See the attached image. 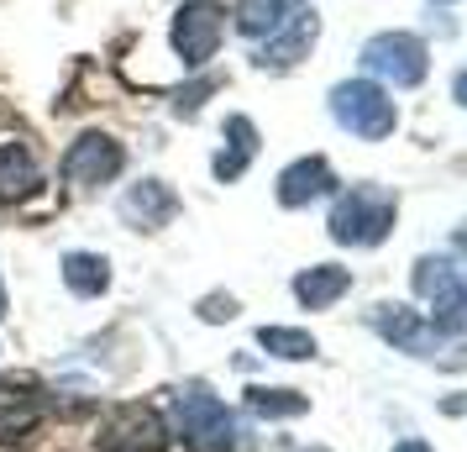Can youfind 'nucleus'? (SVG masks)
<instances>
[{
    "label": "nucleus",
    "instance_id": "f257e3e1",
    "mask_svg": "<svg viewBox=\"0 0 467 452\" xmlns=\"http://www.w3.org/2000/svg\"><path fill=\"white\" fill-rule=\"evenodd\" d=\"M389 226H394V194L379 184H352L331 205V237L347 247H373L389 237Z\"/></svg>",
    "mask_w": 467,
    "mask_h": 452
},
{
    "label": "nucleus",
    "instance_id": "f03ea898",
    "mask_svg": "<svg viewBox=\"0 0 467 452\" xmlns=\"http://www.w3.org/2000/svg\"><path fill=\"white\" fill-rule=\"evenodd\" d=\"M173 415H179V426H184L194 452H236V436H242V431H236L232 410L221 405L211 389L184 384L173 394Z\"/></svg>",
    "mask_w": 467,
    "mask_h": 452
},
{
    "label": "nucleus",
    "instance_id": "7ed1b4c3",
    "mask_svg": "<svg viewBox=\"0 0 467 452\" xmlns=\"http://www.w3.org/2000/svg\"><path fill=\"white\" fill-rule=\"evenodd\" d=\"M331 116H337L352 137H368V142L389 137L394 121H400V116H394V100H389L373 79H347V85L331 89Z\"/></svg>",
    "mask_w": 467,
    "mask_h": 452
},
{
    "label": "nucleus",
    "instance_id": "20e7f679",
    "mask_svg": "<svg viewBox=\"0 0 467 452\" xmlns=\"http://www.w3.org/2000/svg\"><path fill=\"white\" fill-rule=\"evenodd\" d=\"M226 37V11L215 0H184L173 16V53L184 58V68H200L215 58V47Z\"/></svg>",
    "mask_w": 467,
    "mask_h": 452
},
{
    "label": "nucleus",
    "instance_id": "39448f33",
    "mask_svg": "<svg viewBox=\"0 0 467 452\" xmlns=\"http://www.w3.org/2000/svg\"><path fill=\"white\" fill-rule=\"evenodd\" d=\"M121 169H127V152H121V142L106 137V131H85V137H74L68 152H64V179L74 190H100V184H110Z\"/></svg>",
    "mask_w": 467,
    "mask_h": 452
},
{
    "label": "nucleus",
    "instance_id": "423d86ee",
    "mask_svg": "<svg viewBox=\"0 0 467 452\" xmlns=\"http://www.w3.org/2000/svg\"><path fill=\"white\" fill-rule=\"evenodd\" d=\"M362 64H368V74H379V79H389V85H420L425 79V43L420 37H410V32H383V37H373V43L362 47Z\"/></svg>",
    "mask_w": 467,
    "mask_h": 452
},
{
    "label": "nucleus",
    "instance_id": "0eeeda50",
    "mask_svg": "<svg viewBox=\"0 0 467 452\" xmlns=\"http://www.w3.org/2000/svg\"><path fill=\"white\" fill-rule=\"evenodd\" d=\"M415 289L431 300V326H436V331H462V321H467V279L451 268V263L425 258L420 268H415Z\"/></svg>",
    "mask_w": 467,
    "mask_h": 452
},
{
    "label": "nucleus",
    "instance_id": "6e6552de",
    "mask_svg": "<svg viewBox=\"0 0 467 452\" xmlns=\"http://www.w3.org/2000/svg\"><path fill=\"white\" fill-rule=\"evenodd\" d=\"M100 447L106 452H169V421L152 405H127L110 415Z\"/></svg>",
    "mask_w": 467,
    "mask_h": 452
},
{
    "label": "nucleus",
    "instance_id": "1a4fd4ad",
    "mask_svg": "<svg viewBox=\"0 0 467 452\" xmlns=\"http://www.w3.org/2000/svg\"><path fill=\"white\" fill-rule=\"evenodd\" d=\"M47 410V394L37 384H26V379H11V384H0V442H22L37 431Z\"/></svg>",
    "mask_w": 467,
    "mask_h": 452
},
{
    "label": "nucleus",
    "instance_id": "9d476101",
    "mask_svg": "<svg viewBox=\"0 0 467 452\" xmlns=\"http://www.w3.org/2000/svg\"><path fill=\"white\" fill-rule=\"evenodd\" d=\"M316 16L310 11H295V22L284 16V22L263 37V47H257V64L263 68H289V64H299L305 53H310V43H316Z\"/></svg>",
    "mask_w": 467,
    "mask_h": 452
},
{
    "label": "nucleus",
    "instance_id": "9b49d317",
    "mask_svg": "<svg viewBox=\"0 0 467 452\" xmlns=\"http://www.w3.org/2000/svg\"><path fill=\"white\" fill-rule=\"evenodd\" d=\"M43 190V169L26 142H0V205H22Z\"/></svg>",
    "mask_w": 467,
    "mask_h": 452
},
{
    "label": "nucleus",
    "instance_id": "f8f14e48",
    "mask_svg": "<svg viewBox=\"0 0 467 452\" xmlns=\"http://www.w3.org/2000/svg\"><path fill=\"white\" fill-rule=\"evenodd\" d=\"M173 211H179V200L163 179H137L121 200V215H127L131 226H142V232H158V226H169Z\"/></svg>",
    "mask_w": 467,
    "mask_h": 452
},
{
    "label": "nucleus",
    "instance_id": "ddd939ff",
    "mask_svg": "<svg viewBox=\"0 0 467 452\" xmlns=\"http://www.w3.org/2000/svg\"><path fill=\"white\" fill-rule=\"evenodd\" d=\"M331 190H337V173H331L326 158H299V163H289V169L278 173V205H295V211Z\"/></svg>",
    "mask_w": 467,
    "mask_h": 452
},
{
    "label": "nucleus",
    "instance_id": "4468645a",
    "mask_svg": "<svg viewBox=\"0 0 467 452\" xmlns=\"http://www.w3.org/2000/svg\"><path fill=\"white\" fill-rule=\"evenodd\" d=\"M373 326H379L394 347H404V352H425V347H436V337H441V331L425 321L420 310H410V305H379Z\"/></svg>",
    "mask_w": 467,
    "mask_h": 452
},
{
    "label": "nucleus",
    "instance_id": "2eb2a0df",
    "mask_svg": "<svg viewBox=\"0 0 467 452\" xmlns=\"http://www.w3.org/2000/svg\"><path fill=\"white\" fill-rule=\"evenodd\" d=\"M347 289H352V274H347V268L316 263V268H305V274L295 279V300L305 305V310H326V305H337Z\"/></svg>",
    "mask_w": 467,
    "mask_h": 452
},
{
    "label": "nucleus",
    "instance_id": "dca6fc26",
    "mask_svg": "<svg viewBox=\"0 0 467 452\" xmlns=\"http://www.w3.org/2000/svg\"><path fill=\"white\" fill-rule=\"evenodd\" d=\"M64 284L74 289V295L95 300V295L110 289V263L100 258V253H68L64 258Z\"/></svg>",
    "mask_w": 467,
    "mask_h": 452
},
{
    "label": "nucleus",
    "instance_id": "f3484780",
    "mask_svg": "<svg viewBox=\"0 0 467 452\" xmlns=\"http://www.w3.org/2000/svg\"><path fill=\"white\" fill-rule=\"evenodd\" d=\"M226 142H232V148L215 158V179H236V173L253 163V152H257V127L247 121V116H232V121H226Z\"/></svg>",
    "mask_w": 467,
    "mask_h": 452
},
{
    "label": "nucleus",
    "instance_id": "a211bd4d",
    "mask_svg": "<svg viewBox=\"0 0 467 452\" xmlns=\"http://www.w3.org/2000/svg\"><path fill=\"white\" fill-rule=\"evenodd\" d=\"M289 16V0H242L236 5V32L242 37H268Z\"/></svg>",
    "mask_w": 467,
    "mask_h": 452
},
{
    "label": "nucleus",
    "instance_id": "6ab92c4d",
    "mask_svg": "<svg viewBox=\"0 0 467 452\" xmlns=\"http://www.w3.org/2000/svg\"><path fill=\"white\" fill-rule=\"evenodd\" d=\"M257 347L274 352V358H289V363L316 358V337H310V331H289V326H263V331H257Z\"/></svg>",
    "mask_w": 467,
    "mask_h": 452
},
{
    "label": "nucleus",
    "instance_id": "aec40b11",
    "mask_svg": "<svg viewBox=\"0 0 467 452\" xmlns=\"http://www.w3.org/2000/svg\"><path fill=\"white\" fill-rule=\"evenodd\" d=\"M247 410L253 415H299L305 410V394H295V389H247Z\"/></svg>",
    "mask_w": 467,
    "mask_h": 452
},
{
    "label": "nucleus",
    "instance_id": "412c9836",
    "mask_svg": "<svg viewBox=\"0 0 467 452\" xmlns=\"http://www.w3.org/2000/svg\"><path fill=\"white\" fill-rule=\"evenodd\" d=\"M200 316H205V321H232V300H226V295H215V300H200Z\"/></svg>",
    "mask_w": 467,
    "mask_h": 452
},
{
    "label": "nucleus",
    "instance_id": "4be33fe9",
    "mask_svg": "<svg viewBox=\"0 0 467 452\" xmlns=\"http://www.w3.org/2000/svg\"><path fill=\"white\" fill-rule=\"evenodd\" d=\"M457 100H462V106H467V68H462V74H457Z\"/></svg>",
    "mask_w": 467,
    "mask_h": 452
},
{
    "label": "nucleus",
    "instance_id": "5701e85b",
    "mask_svg": "<svg viewBox=\"0 0 467 452\" xmlns=\"http://www.w3.org/2000/svg\"><path fill=\"white\" fill-rule=\"evenodd\" d=\"M394 452H431V447H425V442H400Z\"/></svg>",
    "mask_w": 467,
    "mask_h": 452
},
{
    "label": "nucleus",
    "instance_id": "b1692460",
    "mask_svg": "<svg viewBox=\"0 0 467 452\" xmlns=\"http://www.w3.org/2000/svg\"><path fill=\"white\" fill-rule=\"evenodd\" d=\"M0 310H5V284H0Z\"/></svg>",
    "mask_w": 467,
    "mask_h": 452
},
{
    "label": "nucleus",
    "instance_id": "393cba45",
    "mask_svg": "<svg viewBox=\"0 0 467 452\" xmlns=\"http://www.w3.org/2000/svg\"><path fill=\"white\" fill-rule=\"evenodd\" d=\"M289 5H295V0H289Z\"/></svg>",
    "mask_w": 467,
    "mask_h": 452
}]
</instances>
